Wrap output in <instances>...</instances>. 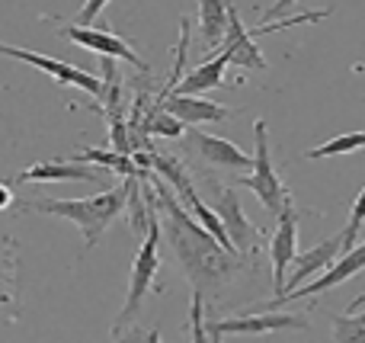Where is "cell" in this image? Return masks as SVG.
Listing matches in <instances>:
<instances>
[{
	"label": "cell",
	"instance_id": "2e32d148",
	"mask_svg": "<svg viewBox=\"0 0 365 343\" xmlns=\"http://www.w3.org/2000/svg\"><path fill=\"white\" fill-rule=\"evenodd\" d=\"M231 64V58H227V51L221 48L218 58H208L205 64H199L195 71H189V74H182V81L177 83V90H173L170 96H202L205 90H215L221 87V77H225V68Z\"/></svg>",
	"mask_w": 365,
	"mask_h": 343
},
{
	"label": "cell",
	"instance_id": "277c9868",
	"mask_svg": "<svg viewBox=\"0 0 365 343\" xmlns=\"http://www.w3.org/2000/svg\"><path fill=\"white\" fill-rule=\"evenodd\" d=\"M253 173L240 180V186L257 193V199L263 203V209L269 215H282V209L292 203V193L285 190V183L279 180L276 167H272L269 158V128H266V119L253 122Z\"/></svg>",
	"mask_w": 365,
	"mask_h": 343
},
{
	"label": "cell",
	"instance_id": "603a6c76",
	"mask_svg": "<svg viewBox=\"0 0 365 343\" xmlns=\"http://www.w3.org/2000/svg\"><path fill=\"white\" fill-rule=\"evenodd\" d=\"M189 334L192 340L189 343H212L205 331V299L199 292H192V308H189Z\"/></svg>",
	"mask_w": 365,
	"mask_h": 343
},
{
	"label": "cell",
	"instance_id": "5bb4252c",
	"mask_svg": "<svg viewBox=\"0 0 365 343\" xmlns=\"http://www.w3.org/2000/svg\"><path fill=\"white\" fill-rule=\"evenodd\" d=\"M154 106V103H151ZM154 109H164L170 113L182 126H205V122H225L234 116V109L218 106V103H208L202 96H167L164 103H158Z\"/></svg>",
	"mask_w": 365,
	"mask_h": 343
},
{
	"label": "cell",
	"instance_id": "ba28073f",
	"mask_svg": "<svg viewBox=\"0 0 365 343\" xmlns=\"http://www.w3.org/2000/svg\"><path fill=\"white\" fill-rule=\"evenodd\" d=\"M0 55L16 58V61H26V64H32V68L45 71V74L55 83H61V87H81L83 93H90V96L103 93L100 77H93L83 68H74V64H68V61H58V58L38 55V51H29V48H16V45H6V42H0Z\"/></svg>",
	"mask_w": 365,
	"mask_h": 343
},
{
	"label": "cell",
	"instance_id": "ffe728a7",
	"mask_svg": "<svg viewBox=\"0 0 365 343\" xmlns=\"http://www.w3.org/2000/svg\"><path fill=\"white\" fill-rule=\"evenodd\" d=\"M365 148V132H346V135H336V138L324 141V145L317 148H308L304 151V158L308 160H317V158H334V154H353Z\"/></svg>",
	"mask_w": 365,
	"mask_h": 343
},
{
	"label": "cell",
	"instance_id": "83f0119b",
	"mask_svg": "<svg viewBox=\"0 0 365 343\" xmlns=\"http://www.w3.org/2000/svg\"><path fill=\"white\" fill-rule=\"evenodd\" d=\"M208 340H212V343H221V337H208Z\"/></svg>",
	"mask_w": 365,
	"mask_h": 343
},
{
	"label": "cell",
	"instance_id": "6da1fadb",
	"mask_svg": "<svg viewBox=\"0 0 365 343\" xmlns=\"http://www.w3.org/2000/svg\"><path fill=\"white\" fill-rule=\"evenodd\" d=\"M151 190L158 196V215H164V235L167 244L177 254L182 273L192 282V292H199L202 299L205 295H218L221 289L231 282V276H237L244 270V257L225 250L186 209L180 205V199L173 196V190L151 173Z\"/></svg>",
	"mask_w": 365,
	"mask_h": 343
},
{
	"label": "cell",
	"instance_id": "cb8c5ba5",
	"mask_svg": "<svg viewBox=\"0 0 365 343\" xmlns=\"http://www.w3.org/2000/svg\"><path fill=\"white\" fill-rule=\"evenodd\" d=\"M113 343H164V340H160L158 327L145 331V327H138V324H128V327H122L119 334H113Z\"/></svg>",
	"mask_w": 365,
	"mask_h": 343
},
{
	"label": "cell",
	"instance_id": "8fae6325",
	"mask_svg": "<svg viewBox=\"0 0 365 343\" xmlns=\"http://www.w3.org/2000/svg\"><path fill=\"white\" fill-rule=\"evenodd\" d=\"M189 151L199 154L205 164L212 167H225V170H253V154H244L234 141L218 138V135H205L199 128H189V138H186Z\"/></svg>",
	"mask_w": 365,
	"mask_h": 343
},
{
	"label": "cell",
	"instance_id": "7402d4cb",
	"mask_svg": "<svg viewBox=\"0 0 365 343\" xmlns=\"http://www.w3.org/2000/svg\"><path fill=\"white\" fill-rule=\"evenodd\" d=\"M362 225H365V186L359 190V196H356V203H353V212H349L346 228L340 231L343 235V254H349V250L356 247V237H359Z\"/></svg>",
	"mask_w": 365,
	"mask_h": 343
},
{
	"label": "cell",
	"instance_id": "d4e9b609",
	"mask_svg": "<svg viewBox=\"0 0 365 343\" xmlns=\"http://www.w3.org/2000/svg\"><path fill=\"white\" fill-rule=\"evenodd\" d=\"M103 10H106V0H90V4L74 16V26L77 29H93V16H100Z\"/></svg>",
	"mask_w": 365,
	"mask_h": 343
},
{
	"label": "cell",
	"instance_id": "4316f807",
	"mask_svg": "<svg viewBox=\"0 0 365 343\" xmlns=\"http://www.w3.org/2000/svg\"><path fill=\"white\" fill-rule=\"evenodd\" d=\"M362 305H365V292H362V295H356V299L349 302V308H353V312H349V314H356V312H359Z\"/></svg>",
	"mask_w": 365,
	"mask_h": 343
},
{
	"label": "cell",
	"instance_id": "52a82bcc",
	"mask_svg": "<svg viewBox=\"0 0 365 343\" xmlns=\"http://www.w3.org/2000/svg\"><path fill=\"white\" fill-rule=\"evenodd\" d=\"M362 270H365V241L359 244V247L349 250V254H343L340 260H336L324 276H317L314 282H304V286H302V289H295V292H285V295H279V299L263 302V305H257L253 312H279V308L292 305V302H298V299H311V295L330 292L334 286H340V282L353 280V276H356V273H362Z\"/></svg>",
	"mask_w": 365,
	"mask_h": 343
},
{
	"label": "cell",
	"instance_id": "9a60e30c",
	"mask_svg": "<svg viewBox=\"0 0 365 343\" xmlns=\"http://www.w3.org/2000/svg\"><path fill=\"white\" fill-rule=\"evenodd\" d=\"M221 48L227 51V58H231L234 68L240 71H266V58L259 55V48L253 45L250 32L244 29V23H240L237 10L234 6H227V36H225V45Z\"/></svg>",
	"mask_w": 365,
	"mask_h": 343
},
{
	"label": "cell",
	"instance_id": "484cf974",
	"mask_svg": "<svg viewBox=\"0 0 365 343\" xmlns=\"http://www.w3.org/2000/svg\"><path fill=\"white\" fill-rule=\"evenodd\" d=\"M10 205H13V190L4 183V180H0V212H6Z\"/></svg>",
	"mask_w": 365,
	"mask_h": 343
},
{
	"label": "cell",
	"instance_id": "5b68a950",
	"mask_svg": "<svg viewBox=\"0 0 365 343\" xmlns=\"http://www.w3.org/2000/svg\"><path fill=\"white\" fill-rule=\"evenodd\" d=\"M208 209L215 212V218L221 222L237 254H253L259 247V228L244 215V203H240L234 186H218L212 180V205Z\"/></svg>",
	"mask_w": 365,
	"mask_h": 343
},
{
	"label": "cell",
	"instance_id": "ac0fdd59",
	"mask_svg": "<svg viewBox=\"0 0 365 343\" xmlns=\"http://www.w3.org/2000/svg\"><path fill=\"white\" fill-rule=\"evenodd\" d=\"M199 32H202V45H205V48L225 45L227 6L221 4V0H202L199 4Z\"/></svg>",
	"mask_w": 365,
	"mask_h": 343
},
{
	"label": "cell",
	"instance_id": "30bf717a",
	"mask_svg": "<svg viewBox=\"0 0 365 343\" xmlns=\"http://www.w3.org/2000/svg\"><path fill=\"white\" fill-rule=\"evenodd\" d=\"M298 257V212L295 205H285L282 215L276 218V231L269 241V263H272V292L276 299L285 292V276L295 267Z\"/></svg>",
	"mask_w": 365,
	"mask_h": 343
},
{
	"label": "cell",
	"instance_id": "d6986e66",
	"mask_svg": "<svg viewBox=\"0 0 365 343\" xmlns=\"http://www.w3.org/2000/svg\"><path fill=\"white\" fill-rule=\"evenodd\" d=\"M19 305V263L13 254H0V308Z\"/></svg>",
	"mask_w": 365,
	"mask_h": 343
},
{
	"label": "cell",
	"instance_id": "44dd1931",
	"mask_svg": "<svg viewBox=\"0 0 365 343\" xmlns=\"http://www.w3.org/2000/svg\"><path fill=\"white\" fill-rule=\"evenodd\" d=\"M334 343H365V312L336 314L334 318Z\"/></svg>",
	"mask_w": 365,
	"mask_h": 343
},
{
	"label": "cell",
	"instance_id": "7c38bea8",
	"mask_svg": "<svg viewBox=\"0 0 365 343\" xmlns=\"http://www.w3.org/2000/svg\"><path fill=\"white\" fill-rule=\"evenodd\" d=\"M13 180L19 183H90V180H103L100 167H87V164H74L71 158H51V160H36L32 167L19 170Z\"/></svg>",
	"mask_w": 365,
	"mask_h": 343
},
{
	"label": "cell",
	"instance_id": "9c48e42d",
	"mask_svg": "<svg viewBox=\"0 0 365 343\" xmlns=\"http://www.w3.org/2000/svg\"><path fill=\"white\" fill-rule=\"evenodd\" d=\"M61 32L64 39H71V42H77V45H83L87 51H96L100 58H113V61H128V64H135V68L141 71V74H151V68H148V61L138 55V51L132 48V45L125 42L122 36H115L109 26H93V29H77V26H61Z\"/></svg>",
	"mask_w": 365,
	"mask_h": 343
},
{
	"label": "cell",
	"instance_id": "8992f818",
	"mask_svg": "<svg viewBox=\"0 0 365 343\" xmlns=\"http://www.w3.org/2000/svg\"><path fill=\"white\" fill-rule=\"evenodd\" d=\"M304 331L308 318L304 314H289V312H247L234 314V318L221 321H205L208 337H259V334H276V331Z\"/></svg>",
	"mask_w": 365,
	"mask_h": 343
},
{
	"label": "cell",
	"instance_id": "3957f363",
	"mask_svg": "<svg viewBox=\"0 0 365 343\" xmlns=\"http://www.w3.org/2000/svg\"><path fill=\"white\" fill-rule=\"evenodd\" d=\"M148 177H151V173H148ZM148 177H145V183H141V196H145V203H148V231H145V241H141L138 254H135V260H132L125 305H122L119 318L113 321V334H119L122 327L132 324V318L138 314L141 302H145V295L151 292V289L160 292V289L154 286V280H158V273H160V215H158V196H154Z\"/></svg>",
	"mask_w": 365,
	"mask_h": 343
},
{
	"label": "cell",
	"instance_id": "e0dca14e",
	"mask_svg": "<svg viewBox=\"0 0 365 343\" xmlns=\"http://www.w3.org/2000/svg\"><path fill=\"white\" fill-rule=\"evenodd\" d=\"M74 164H96L100 170H113V173H122L125 180H145L148 170H138V164H135L128 154H119V151H103V148H83V151H77Z\"/></svg>",
	"mask_w": 365,
	"mask_h": 343
},
{
	"label": "cell",
	"instance_id": "7a4b0ae2",
	"mask_svg": "<svg viewBox=\"0 0 365 343\" xmlns=\"http://www.w3.org/2000/svg\"><path fill=\"white\" fill-rule=\"evenodd\" d=\"M135 180H125L122 186L100 193V196H87V199H29L23 203V212H38V215H58L74 222L83 231V247H96V241L103 237V231L128 212V193H132Z\"/></svg>",
	"mask_w": 365,
	"mask_h": 343
},
{
	"label": "cell",
	"instance_id": "4fadbf2b",
	"mask_svg": "<svg viewBox=\"0 0 365 343\" xmlns=\"http://www.w3.org/2000/svg\"><path fill=\"white\" fill-rule=\"evenodd\" d=\"M340 257H343V235H334V237H327V241H321L317 247L298 254L295 257V267H292L289 276H285V292H295V289H302L304 282H308L311 276L317 273V270H330L336 260H340Z\"/></svg>",
	"mask_w": 365,
	"mask_h": 343
}]
</instances>
